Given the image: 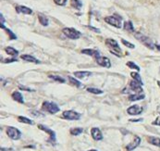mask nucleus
Returning <instances> with one entry per match:
<instances>
[{
	"label": "nucleus",
	"mask_w": 160,
	"mask_h": 151,
	"mask_svg": "<svg viewBox=\"0 0 160 151\" xmlns=\"http://www.w3.org/2000/svg\"><path fill=\"white\" fill-rule=\"evenodd\" d=\"M127 66L129 67V68H130V69H134V70H136L137 72H139V70H140V68H139V67L134 63V62H132V61H128L127 62Z\"/></svg>",
	"instance_id": "nucleus-31"
},
{
	"label": "nucleus",
	"mask_w": 160,
	"mask_h": 151,
	"mask_svg": "<svg viewBox=\"0 0 160 151\" xmlns=\"http://www.w3.org/2000/svg\"><path fill=\"white\" fill-rule=\"evenodd\" d=\"M157 85H158V86L160 87V81H157Z\"/></svg>",
	"instance_id": "nucleus-41"
},
{
	"label": "nucleus",
	"mask_w": 160,
	"mask_h": 151,
	"mask_svg": "<svg viewBox=\"0 0 160 151\" xmlns=\"http://www.w3.org/2000/svg\"><path fill=\"white\" fill-rule=\"evenodd\" d=\"M134 36H135V38L138 39L141 43H143V45H145L146 47H148L150 49L155 48V44L153 43V42H152V40L149 38V37H147L145 35H143V33H135Z\"/></svg>",
	"instance_id": "nucleus-2"
},
{
	"label": "nucleus",
	"mask_w": 160,
	"mask_h": 151,
	"mask_svg": "<svg viewBox=\"0 0 160 151\" xmlns=\"http://www.w3.org/2000/svg\"><path fill=\"white\" fill-rule=\"evenodd\" d=\"M92 72H87V70H84V72H74V76H76L79 79H85L89 76H91Z\"/></svg>",
	"instance_id": "nucleus-16"
},
{
	"label": "nucleus",
	"mask_w": 160,
	"mask_h": 151,
	"mask_svg": "<svg viewBox=\"0 0 160 151\" xmlns=\"http://www.w3.org/2000/svg\"><path fill=\"white\" fill-rule=\"evenodd\" d=\"M50 79L52 80H54V81H56V82H58V83H65L66 81H65V79L62 78V77H60V76H57V75H49L48 76Z\"/></svg>",
	"instance_id": "nucleus-29"
},
{
	"label": "nucleus",
	"mask_w": 160,
	"mask_h": 151,
	"mask_svg": "<svg viewBox=\"0 0 160 151\" xmlns=\"http://www.w3.org/2000/svg\"><path fill=\"white\" fill-rule=\"evenodd\" d=\"M90 30H92V31H93V32H95V33H100V30L99 29H96V28H94V27H93V26H87Z\"/></svg>",
	"instance_id": "nucleus-38"
},
{
	"label": "nucleus",
	"mask_w": 160,
	"mask_h": 151,
	"mask_svg": "<svg viewBox=\"0 0 160 151\" xmlns=\"http://www.w3.org/2000/svg\"><path fill=\"white\" fill-rule=\"evenodd\" d=\"M20 58H22V60H25V61H28V62H32V63H36V64L40 63V61L37 60V58L31 56V55H22Z\"/></svg>",
	"instance_id": "nucleus-17"
},
{
	"label": "nucleus",
	"mask_w": 160,
	"mask_h": 151,
	"mask_svg": "<svg viewBox=\"0 0 160 151\" xmlns=\"http://www.w3.org/2000/svg\"><path fill=\"white\" fill-rule=\"evenodd\" d=\"M130 121H132V123H135V121H142L143 119H139V120H130Z\"/></svg>",
	"instance_id": "nucleus-40"
},
{
	"label": "nucleus",
	"mask_w": 160,
	"mask_h": 151,
	"mask_svg": "<svg viewBox=\"0 0 160 151\" xmlns=\"http://www.w3.org/2000/svg\"><path fill=\"white\" fill-rule=\"evenodd\" d=\"M7 135L12 140H19L20 136H22V133H20L19 129L10 126V127H7Z\"/></svg>",
	"instance_id": "nucleus-6"
},
{
	"label": "nucleus",
	"mask_w": 160,
	"mask_h": 151,
	"mask_svg": "<svg viewBox=\"0 0 160 151\" xmlns=\"http://www.w3.org/2000/svg\"><path fill=\"white\" fill-rule=\"evenodd\" d=\"M5 51L7 55L9 56H12V57H17L18 54H19V51L17 49H14L13 47H7L5 48Z\"/></svg>",
	"instance_id": "nucleus-20"
},
{
	"label": "nucleus",
	"mask_w": 160,
	"mask_h": 151,
	"mask_svg": "<svg viewBox=\"0 0 160 151\" xmlns=\"http://www.w3.org/2000/svg\"><path fill=\"white\" fill-rule=\"evenodd\" d=\"M89 151H97V150H95V149H92V150H89Z\"/></svg>",
	"instance_id": "nucleus-43"
},
{
	"label": "nucleus",
	"mask_w": 160,
	"mask_h": 151,
	"mask_svg": "<svg viewBox=\"0 0 160 151\" xmlns=\"http://www.w3.org/2000/svg\"><path fill=\"white\" fill-rule=\"evenodd\" d=\"M83 132V128H72L71 129V133L72 135H79Z\"/></svg>",
	"instance_id": "nucleus-27"
},
{
	"label": "nucleus",
	"mask_w": 160,
	"mask_h": 151,
	"mask_svg": "<svg viewBox=\"0 0 160 151\" xmlns=\"http://www.w3.org/2000/svg\"><path fill=\"white\" fill-rule=\"evenodd\" d=\"M81 53L85 54V55H88V56H92L95 58H98L100 57V54L99 51L96 49H91V48H85L81 50Z\"/></svg>",
	"instance_id": "nucleus-13"
},
{
	"label": "nucleus",
	"mask_w": 160,
	"mask_h": 151,
	"mask_svg": "<svg viewBox=\"0 0 160 151\" xmlns=\"http://www.w3.org/2000/svg\"><path fill=\"white\" fill-rule=\"evenodd\" d=\"M19 88L20 90H25V91H29V92L34 91V90L30 89V88H28V87H26V86H23V85H19Z\"/></svg>",
	"instance_id": "nucleus-35"
},
{
	"label": "nucleus",
	"mask_w": 160,
	"mask_h": 151,
	"mask_svg": "<svg viewBox=\"0 0 160 151\" xmlns=\"http://www.w3.org/2000/svg\"><path fill=\"white\" fill-rule=\"evenodd\" d=\"M38 20L39 22L43 25V26H47L48 25V19L43 14H38Z\"/></svg>",
	"instance_id": "nucleus-22"
},
{
	"label": "nucleus",
	"mask_w": 160,
	"mask_h": 151,
	"mask_svg": "<svg viewBox=\"0 0 160 151\" xmlns=\"http://www.w3.org/2000/svg\"><path fill=\"white\" fill-rule=\"evenodd\" d=\"M127 112H128L130 115H139L143 112V108L138 106V105H133V106L130 107L128 110H127Z\"/></svg>",
	"instance_id": "nucleus-10"
},
{
	"label": "nucleus",
	"mask_w": 160,
	"mask_h": 151,
	"mask_svg": "<svg viewBox=\"0 0 160 151\" xmlns=\"http://www.w3.org/2000/svg\"><path fill=\"white\" fill-rule=\"evenodd\" d=\"M124 29L126 31L128 32H134V27H133V24L132 23V22H126L124 23Z\"/></svg>",
	"instance_id": "nucleus-25"
},
{
	"label": "nucleus",
	"mask_w": 160,
	"mask_h": 151,
	"mask_svg": "<svg viewBox=\"0 0 160 151\" xmlns=\"http://www.w3.org/2000/svg\"><path fill=\"white\" fill-rule=\"evenodd\" d=\"M91 135H92V137L93 138V140H95V141H100L103 139V135H102L100 129H98L96 127L92 128Z\"/></svg>",
	"instance_id": "nucleus-12"
},
{
	"label": "nucleus",
	"mask_w": 160,
	"mask_h": 151,
	"mask_svg": "<svg viewBox=\"0 0 160 151\" xmlns=\"http://www.w3.org/2000/svg\"><path fill=\"white\" fill-rule=\"evenodd\" d=\"M69 81L71 82V83L72 85H74L76 87H81V83L79 81H77L76 79L72 78L71 76H69Z\"/></svg>",
	"instance_id": "nucleus-28"
},
{
	"label": "nucleus",
	"mask_w": 160,
	"mask_h": 151,
	"mask_svg": "<svg viewBox=\"0 0 160 151\" xmlns=\"http://www.w3.org/2000/svg\"><path fill=\"white\" fill-rule=\"evenodd\" d=\"M157 47L158 50H160V45H157Z\"/></svg>",
	"instance_id": "nucleus-42"
},
{
	"label": "nucleus",
	"mask_w": 160,
	"mask_h": 151,
	"mask_svg": "<svg viewBox=\"0 0 160 151\" xmlns=\"http://www.w3.org/2000/svg\"><path fill=\"white\" fill-rule=\"evenodd\" d=\"M130 76H132V77L135 80V81H137V82H139V83H142V85H143L142 77L140 76V75H139L138 72H132V73H130Z\"/></svg>",
	"instance_id": "nucleus-30"
},
{
	"label": "nucleus",
	"mask_w": 160,
	"mask_h": 151,
	"mask_svg": "<svg viewBox=\"0 0 160 151\" xmlns=\"http://www.w3.org/2000/svg\"><path fill=\"white\" fill-rule=\"evenodd\" d=\"M87 91L89 93L91 94H94V95H100V94H103V91L98 89V88H93V87H91V88H87Z\"/></svg>",
	"instance_id": "nucleus-26"
},
{
	"label": "nucleus",
	"mask_w": 160,
	"mask_h": 151,
	"mask_svg": "<svg viewBox=\"0 0 160 151\" xmlns=\"http://www.w3.org/2000/svg\"><path fill=\"white\" fill-rule=\"evenodd\" d=\"M71 4L73 7H75L76 9H80L83 7V3L80 0H71Z\"/></svg>",
	"instance_id": "nucleus-23"
},
{
	"label": "nucleus",
	"mask_w": 160,
	"mask_h": 151,
	"mask_svg": "<svg viewBox=\"0 0 160 151\" xmlns=\"http://www.w3.org/2000/svg\"><path fill=\"white\" fill-rule=\"evenodd\" d=\"M62 117L66 120H71V121H76L81 118V114L76 111L73 110H66L62 113Z\"/></svg>",
	"instance_id": "nucleus-7"
},
{
	"label": "nucleus",
	"mask_w": 160,
	"mask_h": 151,
	"mask_svg": "<svg viewBox=\"0 0 160 151\" xmlns=\"http://www.w3.org/2000/svg\"><path fill=\"white\" fill-rule=\"evenodd\" d=\"M97 64H99L102 67H105V68H110L111 67V63H110V60L108 58L106 57H99L96 58Z\"/></svg>",
	"instance_id": "nucleus-11"
},
{
	"label": "nucleus",
	"mask_w": 160,
	"mask_h": 151,
	"mask_svg": "<svg viewBox=\"0 0 160 151\" xmlns=\"http://www.w3.org/2000/svg\"><path fill=\"white\" fill-rule=\"evenodd\" d=\"M148 142L150 144L154 145L155 146H160V138L159 137H155V136H150L148 138Z\"/></svg>",
	"instance_id": "nucleus-21"
},
{
	"label": "nucleus",
	"mask_w": 160,
	"mask_h": 151,
	"mask_svg": "<svg viewBox=\"0 0 160 151\" xmlns=\"http://www.w3.org/2000/svg\"><path fill=\"white\" fill-rule=\"evenodd\" d=\"M153 124L154 125H158V126H160V116H158L157 120H155V121H153Z\"/></svg>",
	"instance_id": "nucleus-37"
},
{
	"label": "nucleus",
	"mask_w": 160,
	"mask_h": 151,
	"mask_svg": "<svg viewBox=\"0 0 160 151\" xmlns=\"http://www.w3.org/2000/svg\"><path fill=\"white\" fill-rule=\"evenodd\" d=\"M12 98H13L15 101H17L19 103H22L23 104L24 103V99H23V96L22 95L19 93V92H17L15 91L13 94H12Z\"/></svg>",
	"instance_id": "nucleus-19"
},
{
	"label": "nucleus",
	"mask_w": 160,
	"mask_h": 151,
	"mask_svg": "<svg viewBox=\"0 0 160 151\" xmlns=\"http://www.w3.org/2000/svg\"><path fill=\"white\" fill-rule=\"evenodd\" d=\"M63 33L66 35L68 38L72 39V40H76L79 39L81 36V33L79 31L75 30L74 28H64L62 30Z\"/></svg>",
	"instance_id": "nucleus-4"
},
{
	"label": "nucleus",
	"mask_w": 160,
	"mask_h": 151,
	"mask_svg": "<svg viewBox=\"0 0 160 151\" xmlns=\"http://www.w3.org/2000/svg\"><path fill=\"white\" fill-rule=\"evenodd\" d=\"M142 83H140L139 82L135 81V80H132V82L130 83V85L128 87H126L124 90L122 91V93H128V94H142L143 93V87H142Z\"/></svg>",
	"instance_id": "nucleus-1"
},
{
	"label": "nucleus",
	"mask_w": 160,
	"mask_h": 151,
	"mask_svg": "<svg viewBox=\"0 0 160 151\" xmlns=\"http://www.w3.org/2000/svg\"><path fill=\"white\" fill-rule=\"evenodd\" d=\"M18 120H19V121H20V123H26V124H34V121H32V120L26 118V117H23V116H19Z\"/></svg>",
	"instance_id": "nucleus-24"
},
{
	"label": "nucleus",
	"mask_w": 160,
	"mask_h": 151,
	"mask_svg": "<svg viewBox=\"0 0 160 151\" xmlns=\"http://www.w3.org/2000/svg\"><path fill=\"white\" fill-rule=\"evenodd\" d=\"M16 11L18 12V13H23V14H26V15H30L32 13V10L31 8H29L27 7H24V6H18L16 7Z\"/></svg>",
	"instance_id": "nucleus-15"
},
{
	"label": "nucleus",
	"mask_w": 160,
	"mask_h": 151,
	"mask_svg": "<svg viewBox=\"0 0 160 151\" xmlns=\"http://www.w3.org/2000/svg\"><path fill=\"white\" fill-rule=\"evenodd\" d=\"M38 128L42 130V131L47 133L48 135H50V138H49L48 142H50V143H52L53 145H54L55 142H56V133H55V132L52 131L51 129H49V128L46 127L44 125H42V124H39V125H38Z\"/></svg>",
	"instance_id": "nucleus-8"
},
{
	"label": "nucleus",
	"mask_w": 160,
	"mask_h": 151,
	"mask_svg": "<svg viewBox=\"0 0 160 151\" xmlns=\"http://www.w3.org/2000/svg\"><path fill=\"white\" fill-rule=\"evenodd\" d=\"M42 108L44 110L47 111L48 113H50V114H56V112L59 111V108L56 103L49 102V101H44L43 103Z\"/></svg>",
	"instance_id": "nucleus-3"
},
{
	"label": "nucleus",
	"mask_w": 160,
	"mask_h": 151,
	"mask_svg": "<svg viewBox=\"0 0 160 151\" xmlns=\"http://www.w3.org/2000/svg\"><path fill=\"white\" fill-rule=\"evenodd\" d=\"M121 42H122L123 45H126V47H129V48H134V47H135V45H134L133 44L130 43V42H128V41H126L125 39H121Z\"/></svg>",
	"instance_id": "nucleus-32"
},
{
	"label": "nucleus",
	"mask_w": 160,
	"mask_h": 151,
	"mask_svg": "<svg viewBox=\"0 0 160 151\" xmlns=\"http://www.w3.org/2000/svg\"><path fill=\"white\" fill-rule=\"evenodd\" d=\"M140 143H141V138L139 136H135L132 143H130L128 146H127V150L132 151V150L135 149L139 145H140Z\"/></svg>",
	"instance_id": "nucleus-14"
},
{
	"label": "nucleus",
	"mask_w": 160,
	"mask_h": 151,
	"mask_svg": "<svg viewBox=\"0 0 160 151\" xmlns=\"http://www.w3.org/2000/svg\"><path fill=\"white\" fill-rule=\"evenodd\" d=\"M14 61H17V58H9V60H4L5 63H11V62H14Z\"/></svg>",
	"instance_id": "nucleus-36"
},
{
	"label": "nucleus",
	"mask_w": 160,
	"mask_h": 151,
	"mask_svg": "<svg viewBox=\"0 0 160 151\" xmlns=\"http://www.w3.org/2000/svg\"><path fill=\"white\" fill-rule=\"evenodd\" d=\"M68 0H54V2L58 6H65Z\"/></svg>",
	"instance_id": "nucleus-33"
},
{
	"label": "nucleus",
	"mask_w": 160,
	"mask_h": 151,
	"mask_svg": "<svg viewBox=\"0 0 160 151\" xmlns=\"http://www.w3.org/2000/svg\"><path fill=\"white\" fill-rule=\"evenodd\" d=\"M106 44L108 45V47L113 49V52H118V53H120L121 51V49L120 47V45H118V42L116 40H114V39H106Z\"/></svg>",
	"instance_id": "nucleus-9"
},
{
	"label": "nucleus",
	"mask_w": 160,
	"mask_h": 151,
	"mask_svg": "<svg viewBox=\"0 0 160 151\" xmlns=\"http://www.w3.org/2000/svg\"><path fill=\"white\" fill-rule=\"evenodd\" d=\"M5 30H6V32L10 35V38H11V39H17V36H16L10 30H9V29H5Z\"/></svg>",
	"instance_id": "nucleus-34"
},
{
	"label": "nucleus",
	"mask_w": 160,
	"mask_h": 151,
	"mask_svg": "<svg viewBox=\"0 0 160 151\" xmlns=\"http://www.w3.org/2000/svg\"><path fill=\"white\" fill-rule=\"evenodd\" d=\"M145 98V95L142 94H132L129 95V100L130 101H138V100H142Z\"/></svg>",
	"instance_id": "nucleus-18"
},
{
	"label": "nucleus",
	"mask_w": 160,
	"mask_h": 151,
	"mask_svg": "<svg viewBox=\"0 0 160 151\" xmlns=\"http://www.w3.org/2000/svg\"><path fill=\"white\" fill-rule=\"evenodd\" d=\"M105 22L116 28H121V18L118 16H108L105 18Z\"/></svg>",
	"instance_id": "nucleus-5"
},
{
	"label": "nucleus",
	"mask_w": 160,
	"mask_h": 151,
	"mask_svg": "<svg viewBox=\"0 0 160 151\" xmlns=\"http://www.w3.org/2000/svg\"><path fill=\"white\" fill-rule=\"evenodd\" d=\"M0 19H1V24H4V23H5V19H4V17H3L2 14L0 15Z\"/></svg>",
	"instance_id": "nucleus-39"
}]
</instances>
